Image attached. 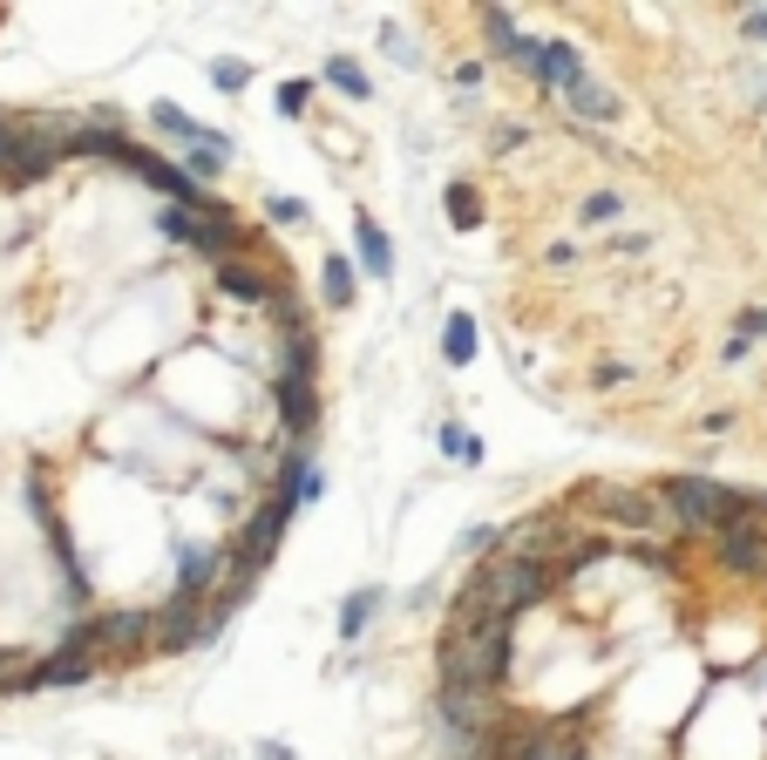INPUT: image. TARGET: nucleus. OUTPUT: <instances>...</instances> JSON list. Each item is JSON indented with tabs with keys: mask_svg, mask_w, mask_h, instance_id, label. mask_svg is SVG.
<instances>
[{
	"mask_svg": "<svg viewBox=\"0 0 767 760\" xmlns=\"http://www.w3.org/2000/svg\"><path fill=\"white\" fill-rule=\"evenodd\" d=\"M516 665V625L509 618H490V625H475V631H449L441 638V652H435V672H441V693H496L503 679Z\"/></svg>",
	"mask_w": 767,
	"mask_h": 760,
	"instance_id": "obj_1",
	"label": "nucleus"
},
{
	"mask_svg": "<svg viewBox=\"0 0 767 760\" xmlns=\"http://www.w3.org/2000/svg\"><path fill=\"white\" fill-rule=\"evenodd\" d=\"M666 509H672V524L679 530H734V524H754V516L767 509L760 496H734L726 483H706V475H672V483L659 489Z\"/></svg>",
	"mask_w": 767,
	"mask_h": 760,
	"instance_id": "obj_2",
	"label": "nucleus"
},
{
	"mask_svg": "<svg viewBox=\"0 0 767 760\" xmlns=\"http://www.w3.org/2000/svg\"><path fill=\"white\" fill-rule=\"evenodd\" d=\"M286 524H293V503H286V496H272V503L252 516V524L224 543V564L238 571V577H231L238 591H245V584H252V577L272 564V557H278V537H286Z\"/></svg>",
	"mask_w": 767,
	"mask_h": 760,
	"instance_id": "obj_3",
	"label": "nucleus"
},
{
	"mask_svg": "<svg viewBox=\"0 0 767 760\" xmlns=\"http://www.w3.org/2000/svg\"><path fill=\"white\" fill-rule=\"evenodd\" d=\"M584 509L598 524H618V530H672V509L659 489H625V483H591Z\"/></svg>",
	"mask_w": 767,
	"mask_h": 760,
	"instance_id": "obj_4",
	"label": "nucleus"
},
{
	"mask_svg": "<svg viewBox=\"0 0 767 760\" xmlns=\"http://www.w3.org/2000/svg\"><path fill=\"white\" fill-rule=\"evenodd\" d=\"M503 62H516V68H530L544 89H571V82H584V62H578V48L571 42H537V34H516V42L503 48Z\"/></svg>",
	"mask_w": 767,
	"mask_h": 760,
	"instance_id": "obj_5",
	"label": "nucleus"
},
{
	"mask_svg": "<svg viewBox=\"0 0 767 760\" xmlns=\"http://www.w3.org/2000/svg\"><path fill=\"white\" fill-rule=\"evenodd\" d=\"M211 638H218L211 605H184V597H171V605L150 618V646L156 652H197V646H211Z\"/></svg>",
	"mask_w": 767,
	"mask_h": 760,
	"instance_id": "obj_6",
	"label": "nucleus"
},
{
	"mask_svg": "<svg viewBox=\"0 0 767 760\" xmlns=\"http://www.w3.org/2000/svg\"><path fill=\"white\" fill-rule=\"evenodd\" d=\"M720 571H734V577H767V524H760V516H754V524L720 530Z\"/></svg>",
	"mask_w": 767,
	"mask_h": 760,
	"instance_id": "obj_7",
	"label": "nucleus"
},
{
	"mask_svg": "<svg viewBox=\"0 0 767 760\" xmlns=\"http://www.w3.org/2000/svg\"><path fill=\"white\" fill-rule=\"evenodd\" d=\"M313 367H319V340L299 327V312H286V327H278V387H313Z\"/></svg>",
	"mask_w": 767,
	"mask_h": 760,
	"instance_id": "obj_8",
	"label": "nucleus"
},
{
	"mask_svg": "<svg viewBox=\"0 0 767 760\" xmlns=\"http://www.w3.org/2000/svg\"><path fill=\"white\" fill-rule=\"evenodd\" d=\"M353 272H368V278H394V238L360 211L353 218Z\"/></svg>",
	"mask_w": 767,
	"mask_h": 760,
	"instance_id": "obj_9",
	"label": "nucleus"
},
{
	"mask_svg": "<svg viewBox=\"0 0 767 760\" xmlns=\"http://www.w3.org/2000/svg\"><path fill=\"white\" fill-rule=\"evenodd\" d=\"M123 150H130L123 123H89V130H68V150H62V156H96V164H123Z\"/></svg>",
	"mask_w": 767,
	"mask_h": 760,
	"instance_id": "obj_10",
	"label": "nucleus"
},
{
	"mask_svg": "<svg viewBox=\"0 0 767 760\" xmlns=\"http://www.w3.org/2000/svg\"><path fill=\"white\" fill-rule=\"evenodd\" d=\"M218 293H231V299H245V306H265V299H278V278L272 272H245V265H218Z\"/></svg>",
	"mask_w": 767,
	"mask_h": 760,
	"instance_id": "obj_11",
	"label": "nucleus"
},
{
	"mask_svg": "<svg viewBox=\"0 0 767 760\" xmlns=\"http://www.w3.org/2000/svg\"><path fill=\"white\" fill-rule=\"evenodd\" d=\"M381 605H387V591H353L347 605H340V638H347V646H360V638H368V625L381 618Z\"/></svg>",
	"mask_w": 767,
	"mask_h": 760,
	"instance_id": "obj_12",
	"label": "nucleus"
},
{
	"mask_svg": "<svg viewBox=\"0 0 767 760\" xmlns=\"http://www.w3.org/2000/svg\"><path fill=\"white\" fill-rule=\"evenodd\" d=\"M563 102H571V115H584V123H612V115H618V96H612V89H598L591 75L563 89Z\"/></svg>",
	"mask_w": 767,
	"mask_h": 760,
	"instance_id": "obj_13",
	"label": "nucleus"
},
{
	"mask_svg": "<svg viewBox=\"0 0 767 760\" xmlns=\"http://www.w3.org/2000/svg\"><path fill=\"white\" fill-rule=\"evenodd\" d=\"M278 421H286V434H306L319 421V394L313 387H278Z\"/></svg>",
	"mask_w": 767,
	"mask_h": 760,
	"instance_id": "obj_14",
	"label": "nucleus"
},
{
	"mask_svg": "<svg viewBox=\"0 0 767 760\" xmlns=\"http://www.w3.org/2000/svg\"><path fill=\"white\" fill-rule=\"evenodd\" d=\"M319 293H327V306H353L360 299V272H353V258H327V272H319Z\"/></svg>",
	"mask_w": 767,
	"mask_h": 760,
	"instance_id": "obj_15",
	"label": "nucleus"
},
{
	"mask_svg": "<svg viewBox=\"0 0 767 760\" xmlns=\"http://www.w3.org/2000/svg\"><path fill=\"white\" fill-rule=\"evenodd\" d=\"M441 360H449V367H469L475 360V319L469 312H456L449 327H441Z\"/></svg>",
	"mask_w": 767,
	"mask_h": 760,
	"instance_id": "obj_16",
	"label": "nucleus"
},
{
	"mask_svg": "<svg viewBox=\"0 0 767 760\" xmlns=\"http://www.w3.org/2000/svg\"><path fill=\"white\" fill-rule=\"evenodd\" d=\"M327 82H333L340 96H353V102H368V96H374V82H368V68H360L353 55H327Z\"/></svg>",
	"mask_w": 767,
	"mask_h": 760,
	"instance_id": "obj_17",
	"label": "nucleus"
},
{
	"mask_svg": "<svg viewBox=\"0 0 767 760\" xmlns=\"http://www.w3.org/2000/svg\"><path fill=\"white\" fill-rule=\"evenodd\" d=\"M224 156H231V150H211V143H197V150L171 156V164H177V170H184L190 184H205V177H218V170H224Z\"/></svg>",
	"mask_w": 767,
	"mask_h": 760,
	"instance_id": "obj_18",
	"label": "nucleus"
},
{
	"mask_svg": "<svg viewBox=\"0 0 767 760\" xmlns=\"http://www.w3.org/2000/svg\"><path fill=\"white\" fill-rule=\"evenodd\" d=\"M449 218H456L462 231L482 224V190H475V184H449Z\"/></svg>",
	"mask_w": 767,
	"mask_h": 760,
	"instance_id": "obj_19",
	"label": "nucleus"
},
{
	"mask_svg": "<svg viewBox=\"0 0 767 760\" xmlns=\"http://www.w3.org/2000/svg\"><path fill=\"white\" fill-rule=\"evenodd\" d=\"M435 449H441V455H456V462H482V442H469L456 421H441V428H435Z\"/></svg>",
	"mask_w": 767,
	"mask_h": 760,
	"instance_id": "obj_20",
	"label": "nucleus"
},
{
	"mask_svg": "<svg viewBox=\"0 0 767 760\" xmlns=\"http://www.w3.org/2000/svg\"><path fill=\"white\" fill-rule=\"evenodd\" d=\"M618 211H625V197H618V190H591L578 218H584V224H618Z\"/></svg>",
	"mask_w": 767,
	"mask_h": 760,
	"instance_id": "obj_21",
	"label": "nucleus"
},
{
	"mask_svg": "<svg viewBox=\"0 0 767 760\" xmlns=\"http://www.w3.org/2000/svg\"><path fill=\"white\" fill-rule=\"evenodd\" d=\"M190 224H197V211H156V238H171V245H190Z\"/></svg>",
	"mask_w": 767,
	"mask_h": 760,
	"instance_id": "obj_22",
	"label": "nucleus"
},
{
	"mask_svg": "<svg viewBox=\"0 0 767 760\" xmlns=\"http://www.w3.org/2000/svg\"><path fill=\"white\" fill-rule=\"evenodd\" d=\"M211 82H218L224 96H238V89L252 82V68H245V62H224V55H218V62H211Z\"/></svg>",
	"mask_w": 767,
	"mask_h": 760,
	"instance_id": "obj_23",
	"label": "nucleus"
},
{
	"mask_svg": "<svg viewBox=\"0 0 767 760\" xmlns=\"http://www.w3.org/2000/svg\"><path fill=\"white\" fill-rule=\"evenodd\" d=\"M306 96H313V82H278V115H286V123H293V115H306Z\"/></svg>",
	"mask_w": 767,
	"mask_h": 760,
	"instance_id": "obj_24",
	"label": "nucleus"
},
{
	"mask_svg": "<svg viewBox=\"0 0 767 760\" xmlns=\"http://www.w3.org/2000/svg\"><path fill=\"white\" fill-rule=\"evenodd\" d=\"M462 550H469V557H490V550H503V530H496V524H475V530L462 537Z\"/></svg>",
	"mask_w": 767,
	"mask_h": 760,
	"instance_id": "obj_25",
	"label": "nucleus"
},
{
	"mask_svg": "<svg viewBox=\"0 0 767 760\" xmlns=\"http://www.w3.org/2000/svg\"><path fill=\"white\" fill-rule=\"evenodd\" d=\"M272 224H306V205H299V197H272Z\"/></svg>",
	"mask_w": 767,
	"mask_h": 760,
	"instance_id": "obj_26",
	"label": "nucleus"
},
{
	"mask_svg": "<svg viewBox=\"0 0 767 760\" xmlns=\"http://www.w3.org/2000/svg\"><path fill=\"white\" fill-rule=\"evenodd\" d=\"M734 340H747V346H754V340H767V312H760V306H754V312H741V333H734Z\"/></svg>",
	"mask_w": 767,
	"mask_h": 760,
	"instance_id": "obj_27",
	"label": "nucleus"
},
{
	"mask_svg": "<svg viewBox=\"0 0 767 760\" xmlns=\"http://www.w3.org/2000/svg\"><path fill=\"white\" fill-rule=\"evenodd\" d=\"M741 34H747V42H767V8H747L741 14Z\"/></svg>",
	"mask_w": 767,
	"mask_h": 760,
	"instance_id": "obj_28",
	"label": "nucleus"
},
{
	"mask_svg": "<svg viewBox=\"0 0 767 760\" xmlns=\"http://www.w3.org/2000/svg\"><path fill=\"white\" fill-rule=\"evenodd\" d=\"M598 381H604V387H618V381H632V367H625V360H604Z\"/></svg>",
	"mask_w": 767,
	"mask_h": 760,
	"instance_id": "obj_29",
	"label": "nucleus"
},
{
	"mask_svg": "<svg viewBox=\"0 0 767 760\" xmlns=\"http://www.w3.org/2000/svg\"><path fill=\"white\" fill-rule=\"evenodd\" d=\"M259 753H265V760H299V753H293V747H278V740H265V747H259Z\"/></svg>",
	"mask_w": 767,
	"mask_h": 760,
	"instance_id": "obj_30",
	"label": "nucleus"
},
{
	"mask_svg": "<svg viewBox=\"0 0 767 760\" xmlns=\"http://www.w3.org/2000/svg\"><path fill=\"white\" fill-rule=\"evenodd\" d=\"M0 164H8V123H0Z\"/></svg>",
	"mask_w": 767,
	"mask_h": 760,
	"instance_id": "obj_31",
	"label": "nucleus"
}]
</instances>
